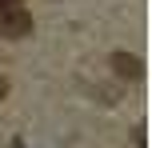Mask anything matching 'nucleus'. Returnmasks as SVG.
<instances>
[{
    "mask_svg": "<svg viewBox=\"0 0 152 148\" xmlns=\"http://www.w3.org/2000/svg\"><path fill=\"white\" fill-rule=\"evenodd\" d=\"M32 32V16L24 8H4L0 12V36L4 40H24Z\"/></svg>",
    "mask_w": 152,
    "mask_h": 148,
    "instance_id": "nucleus-1",
    "label": "nucleus"
},
{
    "mask_svg": "<svg viewBox=\"0 0 152 148\" xmlns=\"http://www.w3.org/2000/svg\"><path fill=\"white\" fill-rule=\"evenodd\" d=\"M112 72H116L120 80H128V84L144 80V64H140L132 52H124V48H116V52H112Z\"/></svg>",
    "mask_w": 152,
    "mask_h": 148,
    "instance_id": "nucleus-2",
    "label": "nucleus"
},
{
    "mask_svg": "<svg viewBox=\"0 0 152 148\" xmlns=\"http://www.w3.org/2000/svg\"><path fill=\"white\" fill-rule=\"evenodd\" d=\"M24 0H0V12H4V8H20Z\"/></svg>",
    "mask_w": 152,
    "mask_h": 148,
    "instance_id": "nucleus-3",
    "label": "nucleus"
},
{
    "mask_svg": "<svg viewBox=\"0 0 152 148\" xmlns=\"http://www.w3.org/2000/svg\"><path fill=\"white\" fill-rule=\"evenodd\" d=\"M4 88H8V80H4V76H0V96H4Z\"/></svg>",
    "mask_w": 152,
    "mask_h": 148,
    "instance_id": "nucleus-4",
    "label": "nucleus"
}]
</instances>
